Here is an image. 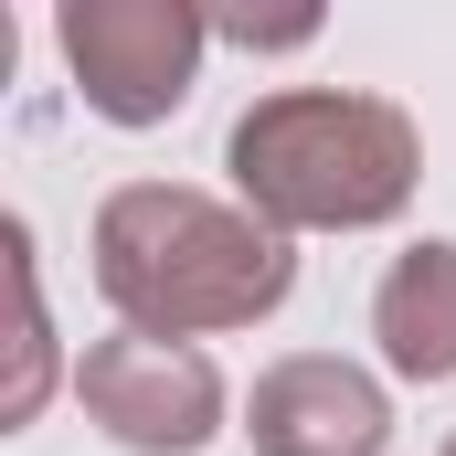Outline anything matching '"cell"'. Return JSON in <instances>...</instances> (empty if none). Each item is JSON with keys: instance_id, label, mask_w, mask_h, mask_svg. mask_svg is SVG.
<instances>
[{"instance_id": "cell-1", "label": "cell", "mask_w": 456, "mask_h": 456, "mask_svg": "<svg viewBox=\"0 0 456 456\" xmlns=\"http://www.w3.org/2000/svg\"><path fill=\"white\" fill-rule=\"evenodd\" d=\"M96 297L117 308V330H149V340H224L287 308L297 287V255L287 233L255 224L224 191H191V181H117L96 202Z\"/></svg>"}, {"instance_id": "cell-2", "label": "cell", "mask_w": 456, "mask_h": 456, "mask_svg": "<svg viewBox=\"0 0 456 456\" xmlns=\"http://www.w3.org/2000/svg\"><path fill=\"white\" fill-rule=\"evenodd\" d=\"M224 170H233V202L255 224H276L287 244L371 233V224H403V202L425 181V127L361 86H276L233 117Z\"/></svg>"}, {"instance_id": "cell-3", "label": "cell", "mask_w": 456, "mask_h": 456, "mask_svg": "<svg viewBox=\"0 0 456 456\" xmlns=\"http://www.w3.org/2000/svg\"><path fill=\"white\" fill-rule=\"evenodd\" d=\"M64 75L107 127H159L191 107L202 53H213V11L191 0H64L53 11Z\"/></svg>"}, {"instance_id": "cell-4", "label": "cell", "mask_w": 456, "mask_h": 456, "mask_svg": "<svg viewBox=\"0 0 456 456\" xmlns=\"http://www.w3.org/2000/svg\"><path fill=\"white\" fill-rule=\"evenodd\" d=\"M75 403H86V425H96L107 446H127V456H202L224 436V371H213V350L149 340V330L86 340Z\"/></svg>"}, {"instance_id": "cell-5", "label": "cell", "mask_w": 456, "mask_h": 456, "mask_svg": "<svg viewBox=\"0 0 456 456\" xmlns=\"http://www.w3.org/2000/svg\"><path fill=\"white\" fill-rule=\"evenodd\" d=\"M244 436H255V456H382L393 393H382V371H361L340 350H287L255 371Z\"/></svg>"}, {"instance_id": "cell-6", "label": "cell", "mask_w": 456, "mask_h": 456, "mask_svg": "<svg viewBox=\"0 0 456 456\" xmlns=\"http://www.w3.org/2000/svg\"><path fill=\"white\" fill-rule=\"evenodd\" d=\"M371 340L393 382H456V244L425 233L382 265L371 287Z\"/></svg>"}, {"instance_id": "cell-7", "label": "cell", "mask_w": 456, "mask_h": 456, "mask_svg": "<svg viewBox=\"0 0 456 456\" xmlns=\"http://www.w3.org/2000/svg\"><path fill=\"white\" fill-rule=\"evenodd\" d=\"M11 244V297H21V340H11V393H0V425H32L43 393H53V319H43V265H32V224L11 213L0 224Z\"/></svg>"}, {"instance_id": "cell-8", "label": "cell", "mask_w": 456, "mask_h": 456, "mask_svg": "<svg viewBox=\"0 0 456 456\" xmlns=\"http://www.w3.org/2000/svg\"><path fill=\"white\" fill-rule=\"evenodd\" d=\"M213 32L244 43V53H297V43L319 32V11H213Z\"/></svg>"}, {"instance_id": "cell-9", "label": "cell", "mask_w": 456, "mask_h": 456, "mask_svg": "<svg viewBox=\"0 0 456 456\" xmlns=\"http://www.w3.org/2000/svg\"><path fill=\"white\" fill-rule=\"evenodd\" d=\"M436 456H456V436H446V446H436Z\"/></svg>"}]
</instances>
